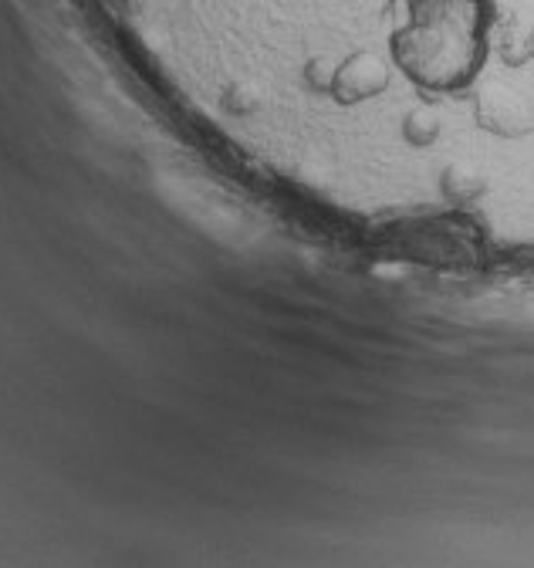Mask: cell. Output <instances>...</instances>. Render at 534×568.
Instances as JSON below:
<instances>
[{
    "instance_id": "obj_1",
    "label": "cell",
    "mask_w": 534,
    "mask_h": 568,
    "mask_svg": "<svg viewBox=\"0 0 534 568\" xmlns=\"http://www.w3.org/2000/svg\"><path fill=\"white\" fill-rule=\"evenodd\" d=\"M379 89L399 71L423 95L471 92L491 58L497 0H386Z\"/></svg>"
}]
</instances>
